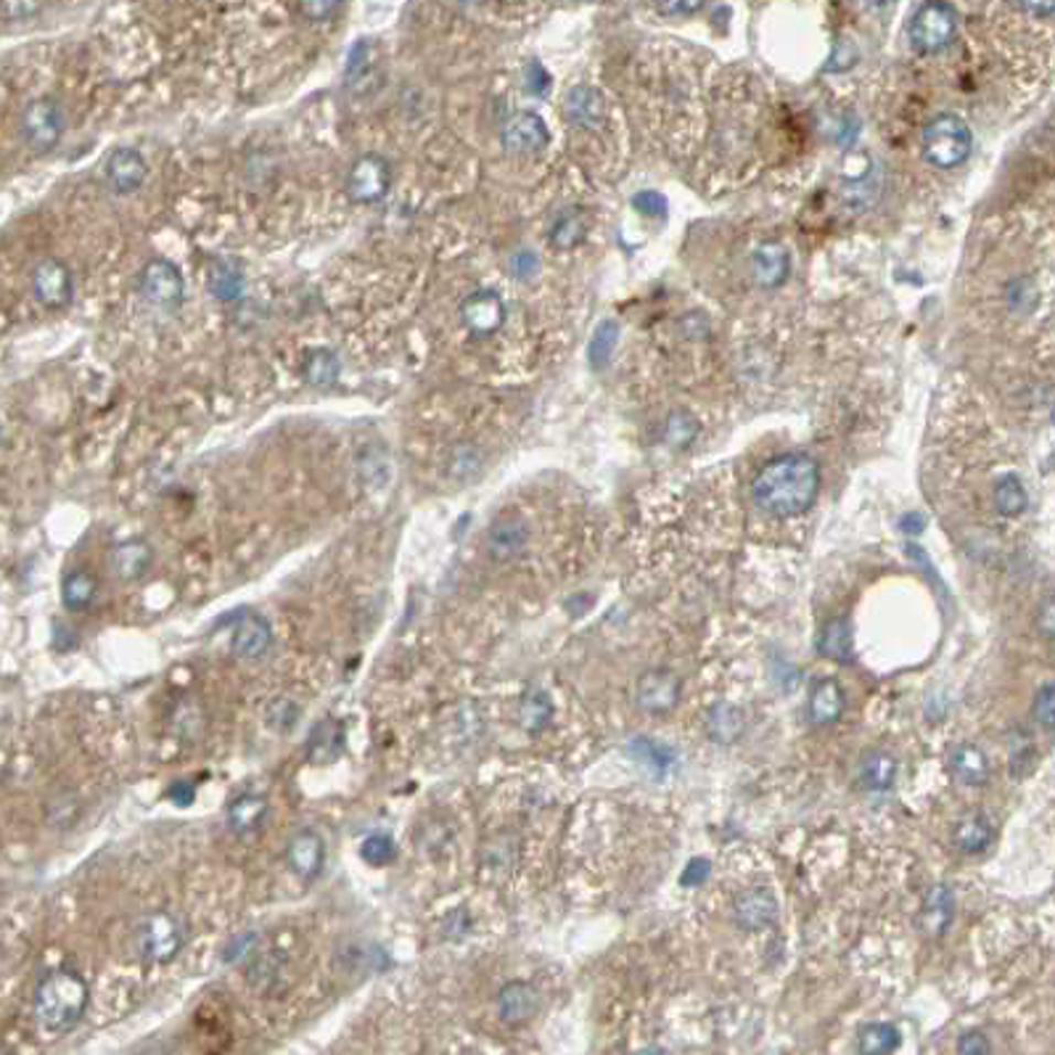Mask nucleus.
Listing matches in <instances>:
<instances>
[{"instance_id": "nucleus-1", "label": "nucleus", "mask_w": 1055, "mask_h": 1055, "mask_svg": "<svg viewBox=\"0 0 1055 1055\" xmlns=\"http://www.w3.org/2000/svg\"><path fill=\"white\" fill-rule=\"evenodd\" d=\"M820 489V469L809 455H778L752 482V497L765 514L788 519L812 506Z\"/></svg>"}, {"instance_id": "nucleus-2", "label": "nucleus", "mask_w": 1055, "mask_h": 1055, "mask_svg": "<svg viewBox=\"0 0 1055 1055\" xmlns=\"http://www.w3.org/2000/svg\"><path fill=\"white\" fill-rule=\"evenodd\" d=\"M90 992L72 968H56L40 979L35 990V1019L49 1034H66L85 1016Z\"/></svg>"}, {"instance_id": "nucleus-3", "label": "nucleus", "mask_w": 1055, "mask_h": 1055, "mask_svg": "<svg viewBox=\"0 0 1055 1055\" xmlns=\"http://www.w3.org/2000/svg\"><path fill=\"white\" fill-rule=\"evenodd\" d=\"M971 130L955 115H941L924 130V157L934 168H958L971 154Z\"/></svg>"}, {"instance_id": "nucleus-4", "label": "nucleus", "mask_w": 1055, "mask_h": 1055, "mask_svg": "<svg viewBox=\"0 0 1055 1055\" xmlns=\"http://www.w3.org/2000/svg\"><path fill=\"white\" fill-rule=\"evenodd\" d=\"M64 130V106L51 96L35 98L32 104H26L22 119H19V132H22V141L32 154H49V151L56 149L62 143Z\"/></svg>"}, {"instance_id": "nucleus-5", "label": "nucleus", "mask_w": 1055, "mask_h": 1055, "mask_svg": "<svg viewBox=\"0 0 1055 1055\" xmlns=\"http://www.w3.org/2000/svg\"><path fill=\"white\" fill-rule=\"evenodd\" d=\"M958 13L947 0H926L911 22V43L921 53H939L955 40Z\"/></svg>"}, {"instance_id": "nucleus-6", "label": "nucleus", "mask_w": 1055, "mask_h": 1055, "mask_svg": "<svg viewBox=\"0 0 1055 1055\" xmlns=\"http://www.w3.org/2000/svg\"><path fill=\"white\" fill-rule=\"evenodd\" d=\"M391 168L381 154H363L349 168L347 196L357 204H376L389 194Z\"/></svg>"}, {"instance_id": "nucleus-7", "label": "nucleus", "mask_w": 1055, "mask_h": 1055, "mask_svg": "<svg viewBox=\"0 0 1055 1055\" xmlns=\"http://www.w3.org/2000/svg\"><path fill=\"white\" fill-rule=\"evenodd\" d=\"M138 945H141L143 958L154 960V964H170L181 952V926L170 913L159 911L146 915L141 928H138Z\"/></svg>"}, {"instance_id": "nucleus-8", "label": "nucleus", "mask_w": 1055, "mask_h": 1055, "mask_svg": "<svg viewBox=\"0 0 1055 1055\" xmlns=\"http://www.w3.org/2000/svg\"><path fill=\"white\" fill-rule=\"evenodd\" d=\"M141 294L157 308H177L185 297L181 270L170 260H149L141 270Z\"/></svg>"}, {"instance_id": "nucleus-9", "label": "nucleus", "mask_w": 1055, "mask_h": 1055, "mask_svg": "<svg viewBox=\"0 0 1055 1055\" xmlns=\"http://www.w3.org/2000/svg\"><path fill=\"white\" fill-rule=\"evenodd\" d=\"M72 273L56 257H45L32 270V294L49 310H62L72 302Z\"/></svg>"}, {"instance_id": "nucleus-10", "label": "nucleus", "mask_w": 1055, "mask_h": 1055, "mask_svg": "<svg viewBox=\"0 0 1055 1055\" xmlns=\"http://www.w3.org/2000/svg\"><path fill=\"white\" fill-rule=\"evenodd\" d=\"M461 317L463 326H466L471 334L480 336V340H487V336H493L495 331H500L503 323H506V304H503L497 291H474V294L466 297V302L461 304Z\"/></svg>"}, {"instance_id": "nucleus-11", "label": "nucleus", "mask_w": 1055, "mask_h": 1055, "mask_svg": "<svg viewBox=\"0 0 1055 1055\" xmlns=\"http://www.w3.org/2000/svg\"><path fill=\"white\" fill-rule=\"evenodd\" d=\"M146 177H149V164H146L141 151L132 146H122L106 159V183L119 196L136 194L146 183Z\"/></svg>"}, {"instance_id": "nucleus-12", "label": "nucleus", "mask_w": 1055, "mask_h": 1055, "mask_svg": "<svg viewBox=\"0 0 1055 1055\" xmlns=\"http://www.w3.org/2000/svg\"><path fill=\"white\" fill-rule=\"evenodd\" d=\"M550 141L548 125L542 122L535 111H519L506 122L503 128V146L510 154H537Z\"/></svg>"}, {"instance_id": "nucleus-13", "label": "nucleus", "mask_w": 1055, "mask_h": 1055, "mask_svg": "<svg viewBox=\"0 0 1055 1055\" xmlns=\"http://www.w3.org/2000/svg\"><path fill=\"white\" fill-rule=\"evenodd\" d=\"M680 680L669 669H652L638 680V703L646 712H669L678 703Z\"/></svg>"}, {"instance_id": "nucleus-14", "label": "nucleus", "mask_w": 1055, "mask_h": 1055, "mask_svg": "<svg viewBox=\"0 0 1055 1055\" xmlns=\"http://www.w3.org/2000/svg\"><path fill=\"white\" fill-rule=\"evenodd\" d=\"M529 542V529L519 516H500L487 532V550L495 561H514Z\"/></svg>"}, {"instance_id": "nucleus-15", "label": "nucleus", "mask_w": 1055, "mask_h": 1055, "mask_svg": "<svg viewBox=\"0 0 1055 1055\" xmlns=\"http://www.w3.org/2000/svg\"><path fill=\"white\" fill-rule=\"evenodd\" d=\"M497 1011L506 1024H524L540 1011V994L527 981H510L500 990L497 998Z\"/></svg>"}, {"instance_id": "nucleus-16", "label": "nucleus", "mask_w": 1055, "mask_h": 1055, "mask_svg": "<svg viewBox=\"0 0 1055 1055\" xmlns=\"http://www.w3.org/2000/svg\"><path fill=\"white\" fill-rule=\"evenodd\" d=\"M326 862V844L315 831H302L289 844V865L300 879L313 881L321 875Z\"/></svg>"}, {"instance_id": "nucleus-17", "label": "nucleus", "mask_w": 1055, "mask_h": 1055, "mask_svg": "<svg viewBox=\"0 0 1055 1055\" xmlns=\"http://www.w3.org/2000/svg\"><path fill=\"white\" fill-rule=\"evenodd\" d=\"M735 915H739V924L746 932H762V928L773 926L775 918H778V902L767 889H752V892L741 894L735 900Z\"/></svg>"}, {"instance_id": "nucleus-18", "label": "nucleus", "mask_w": 1055, "mask_h": 1055, "mask_svg": "<svg viewBox=\"0 0 1055 1055\" xmlns=\"http://www.w3.org/2000/svg\"><path fill=\"white\" fill-rule=\"evenodd\" d=\"M563 109H567L569 122L585 130L599 128V125H603V119H606V101H603L601 93L590 88V85H577V88L569 90Z\"/></svg>"}, {"instance_id": "nucleus-19", "label": "nucleus", "mask_w": 1055, "mask_h": 1055, "mask_svg": "<svg viewBox=\"0 0 1055 1055\" xmlns=\"http://www.w3.org/2000/svg\"><path fill=\"white\" fill-rule=\"evenodd\" d=\"M273 643V633H270L268 620L260 614H247L238 620L234 629V654L241 659H260Z\"/></svg>"}, {"instance_id": "nucleus-20", "label": "nucleus", "mask_w": 1055, "mask_h": 1055, "mask_svg": "<svg viewBox=\"0 0 1055 1055\" xmlns=\"http://www.w3.org/2000/svg\"><path fill=\"white\" fill-rule=\"evenodd\" d=\"M752 270L760 287L775 289L786 281L788 276V251L778 241H765L754 249Z\"/></svg>"}, {"instance_id": "nucleus-21", "label": "nucleus", "mask_w": 1055, "mask_h": 1055, "mask_svg": "<svg viewBox=\"0 0 1055 1055\" xmlns=\"http://www.w3.org/2000/svg\"><path fill=\"white\" fill-rule=\"evenodd\" d=\"M955 918V897L947 886H934L921 907L918 924L932 937H941Z\"/></svg>"}, {"instance_id": "nucleus-22", "label": "nucleus", "mask_w": 1055, "mask_h": 1055, "mask_svg": "<svg viewBox=\"0 0 1055 1055\" xmlns=\"http://www.w3.org/2000/svg\"><path fill=\"white\" fill-rule=\"evenodd\" d=\"M151 561H154V553H151V548L146 546L143 540L122 542V546H117L109 556L111 572H115V577H119V580H128V582L138 580V577L149 572Z\"/></svg>"}, {"instance_id": "nucleus-23", "label": "nucleus", "mask_w": 1055, "mask_h": 1055, "mask_svg": "<svg viewBox=\"0 0 1055 1055\" xmlns=\"http://www.w3.org/2000/svg\"><path fill=\"white\" fill-rule=\"evenodd\" d=\"M844 714V691L831 678H820L809 691V717L820 725L826 722H836Z\"/></svg>"}, {"instance_id": "nucleus-24", "label": "nucleus", "mask_w": 1055, "mask_h": 1055, "mask_svg": "<svg viewBox=\"0 0 1055 1055\" xmlns=\"http://www.w3.org/2000/svg\"><path fill=\"white\" fill-rule=\"evenodd\" d=\"M207 287H209L215 300L236 302L238 297L244 294L241 268H238L234 260L217 257V260H212L209 268H207Z\"/></svg>"}, {"instance_id": "nucleus-25", "label": "nucleus", "mask_w": 1055, "mask_h": 1055, "mask_svg": "<svg viewBox=\"0 0 1055 1055\" xmlns=\"http://www.w3.org/2000/svg\"><path fill=\"white\" fill-rule=\"evenodd\" d=\"M627 752L633 754L635 760L648 769V773L656 775V778H665L669 769L678 765V754H675L672 746H667V743L654 741V739H643V735L640 739L629 741Z\"/></svg>"}, {"instance_id": "nucleus-26", "label": "nucleus", "mask_w": 1055, "mask_h": 1055, "mask_svg": "<svg viewBox=\"0 0 1055 1055\" xmlns=\"http://www.w3.org/2000/svg\"><path fill=\"white\" fill-rule=\"evenodd\" d=\"M950 769L955 778L966 783V786H981L990 778V762H987L984 752L979 746H971V743L955 749L950 756Z\"/></svg>"}, {"instance_id": "nucleus-27", "label": "nucleus", "mask_w": 1055, "mask_h": 1055, "mask_svg": "<svg viewBox=\"0 0 1055 1055\" xmlns=\"http://www.w3.org/2000/svg\"><path fill=\"white\" fill-rule=\"evenodd\" d=\"M340 374H342L340 355H336V352H331V349L308 352V357H304V363H302L304 381H308L310 387H315V389L334 387V384L340 381Z\"/></svg>"}, {"instance_id": "nucleus-28", "label": "nucleus", "mask_w": 1055, "mask_h": 1055, "mask_svg": "<svg viewBox=\"0 0 1055 1055\" xmlns=\"http://www.w3.org/2000/svg\"><path fill=\"white\" fill-rule=\"evenodd\" d=\"M818 648L822 656H828V659L833 661H841V665L852 661L854 643H852V625H849V620H844V616H836V620L828 622L820 633Z\"/></svg>"}, {"instance_id": "nucleus-29", "label": "nucleus", "mask_w": 1055, "mask_h": 1055, "mask_svg": "<svg viewBox=\"0 0 1055 1055\" xmlns=\"http://www.w3.org/2000/svg\"><path fill=\"white\" fill-rule=\"evenodd\" d=\"M992 839H994V826L984 812L968 815V818L960 820L958 828H955V844L968 854L987 849L992 844Z\"/></svg>"}, {"instance_id": "nucleus-30", "label": "nucleus", "mask_w": 1055, "mask_h": 1055, "mask_svg": "<svg viewBox=\"0 0 1055 1055\" xmlns=\"http://www.w3.org/2000/svg\"><path fill=\"white\" fill-rule=\"evenodd\" d=\"M265 815H268V799L255 794H244L234 799V805L228 807V820L230 828L236 833H251L262 826Z\"/></svg>"}, {"instance_id": "nucleus-31", "label": "nucleus", "mask_w": 1055, "mask_h": 1055, "mask_svg": "<svg viewBox=\"0 0 1055 1055\" xmlns=\"http://www.w3.org/2000/svg\"><path fill=\"white\" fill-rule=\"evenodd\" d=\"M897 778V762L886 752H873L862 760L860 765V783L868 792H886Z\"/></svg>"}, {"instance_id": "nucleus-32", "label": "nucleus", "mask_w": 1055, "mask_h": 1055, "mask_svg": "<svg viewBox=\"0 0 1055 1055\" xmlns=\"http://www.w3.org/2000/svg\"><path fill=\"white\" fill-rule=\"evenodd\" d=\"M96 593H98V582L90 572H83V569H79V572H72L64 577L62 601L69 612H85V609L96 601Z\"/></svg>"}, {"instance_id": "nucleus-33", "label": "nucleus", "mask_w": 1055, "mask_h": 1055, "mask_svg": "<svg viewBox=\"0 0 1055 1055\" xmlns=\"http://www.w3.org/2000/svg\"><path fill=\"white\" fill-rule=\"evenodd\" d=\"M1026 500H1030V497H1026L1024 484H1021L1016 474L1000 476L998 484H994V508H998L1003 516H1008V519L1024 514Z\"/></svg>"}, {"instance_id": "nucleus-34", "label": "nucleus", "mask_w": 1055, "mask_h": 1055, "mask_svg": "<svg viewBox=\"0 0 1055 1055\" xmlns=\"http://www.w3.org/2000/svg\"><path fill=\"white\" fill-rule=\"evenodd\" d=\"M743 730V714L730 703H720L709 712V733H712L714 741L730 743L741 735Z\"/></svg>"}, {"instance_id": "nucleus-35", "label": "nucleus", "mask_w": 1055, "mask_h": 1055, "mask_svg": "<svg viewBox=\"0 0 1055 1055\" xmlns=\"http://www.w3.org/2000/svg\"><path fill=\"white\" fill-rule=\"evenodd\" d=\"M900 1047V1032L892 1024H868L860 1032V1053L881 1055L892 1053Z\"/></svg>"}, {"instance_id": "nucleus-36", "label": "nucleus", "mask_w": 1055, "mask_h": 1055, "mask_svg": "<svg viewBox=\"0 0 1055 1055\" xmlns=\"http://www.w3.org/2000/svg\"><path fill=\"white\" fill-rule=\"evenodd\" d=\"M550 714H553V703H550L546 693L532 691L524 696L521 712H519L524 730H529V733H540V730L548 725Z\"/></svg>"}, {"instance_id": "nucleus-37", "label": "nucleus", "mask_w": 1055, "mask_h": 1055, "mask_svg": "<svg viewBox=\"0 0 1055 1055\" xmlns=\"http://www.w3.org/2000/svg\"><path fill=\"white\" fill-rule=\"evenodd\" d=\"M616 340H620V329H616V323L603 321L599 331L593 334V342H590V365H593L595 370L606 368L609 360H612Z\"/></svg>"}, {"instance_id": "nucleus-38", "label": "nucleus", "mask_w": 1055, "mask_h": 1055, "mask_svg": "<svg viewBox=\"0 0 1055 1055\" xmlns=\"http://www.w3.org/2000/svg\"><path fill=\"white\" fill-rule=\"evenodd\" d=\"M374 66H376L374 43H370V40H357V43L352 45L349 58H347V83L357 85L360 79L370 77Z\"/></svg>"}, {"instance_id": "nucleus-39", "label": "nucleus", "mask_w": 1055, "mask_h": 1055, "mask_svg": "<svg viewBox=\"0 0 1055 1055\" xmlns=\"http://www.w3.org/2000/svg\"><path fill=\"white\" fill-rule=\"evenodd\" d=\"M360 854H363V860L368 862V865L387 868L389 862L397 858V847L387 833H376V836H370V839L363 841Z\"/></svg>"}, {"instance_id": "nucleus-40", "label": "nucleus", "mask_w": 1055, "mask_h": 1055, "mask_svg": "<svg viewBox=\"0 0 1055 1055\" xmlns=\"http://www.w3.org/2000/svg\"><path fill=\"white\" fill-rule=\"evenodd\" d=\"M582 236H585V225H582L577 215H563L561 220H556L553 230H550V241L559 249L577 247V244L582 241Z\"/></svg>"}, {"instance_id": "nucleus-41", "label": "nucleus", "mask_w": 1055, "mask_h": 1055, "mask_svg": "<svg viewBox=\"0 0 1055 1055\" xmlns=\"http://www.w3.org/2000/svg\"><path fill=\"white\" fill-rule=\"evenodd\" d=\"M297 3H300L302 17L310 22H329L342 11L344 0H297Z\"/></svg>"}, {"instance_id": "nucleus-42", "label": "nucleus", "mask_w": 1055, "mask_h": 1055, "mask_svg": "<svg viewBox=\"0 0 1055 1055\" xmlns=\"http://www.w3.org/2000/svg\"><path fill=\"white\" fill-rule=\"evenodd\" d=\"M45 0H0V13L9 22H24V19L37 17L43 11Z\"/></svg>"}, {"instance_id": "nucleus-43", "label": "nucleus", "mask_w": 1055, "mask_h": 1055, "mask_svg": "<svg viewBox=\"0 0 1055 1055\" xmlns=\"http://www.w3.org/2000/svg\"><path fill=\"white\" fill-rule=\"evenodd\" d=\"M1053 707H1055L1053 682H1045V686L1037 691V696H1034V720H1037L1047 733H1053V720H1055Z\"/></svg>"}, {"instance_id": "nucleus-44", "label": "nucleus", "mask_w": 1055, "mask_h": 1055, "mask_svg": "<svg viewBox=\"0 0 1055 1055\" xmlns=\"http://www.w3.org/2000/svg\"><path fill=\"white\" fill-rule=\"evenodd\" d=\"M667 437H669V442L682 448V444H688L696 437V421L691 416H682V413L672 416V418H669Z\"/></svg>"}, {"instance_id": "nucleus-45", "label": "nucleus", "mask_w": 1055, "mask_h": 1055, "mask_svg": "<svg viewBox=\"0 0 1055 1055\" xmlns=\"http://www.w3.org/2000/svg\"><path fill=\"white\" fill-rule=\"evenodd\" d=\"M1011 769H1013V775H1026L1030 773V769L1034 767V762H1037V752H1034V746L1030 743V739H1021V743H1016V746H1013V754H1011Z\"/></svg>"}, {"instance_id": "nucleus-46", "label": "nucleus", "mask_w": 1055, "mask_h": 1055, "mask_svg": "<svg viewBox=\"0 0 1055 1055\" xmlns=\"http://www.w3.org/2000/svg\"><path fill=\"white\" fill-rule=\"evenodd\" d=\"M707 0H656V9L665 17H693L703 9Z\"/></svg>"}, {"instance_id": "nucleus-47", "label": "nucleus", "mask_w": 1055, "mask_h": 1055, "mask_svg": "<svg viewBox=\"0 0 1055 1055\" xmlns=\"http://www.w3.org/2000/svg\"><path fill=\"white\" fill-rule=\"evenodd\" d=\"M709 873H712V865H709L707 860H693L691 865H688L686 871H682L680 884L686 886V889H696V886H701L703 881L709 879Z\"/></svg>"}, {"instance_id": "nucleus-48", "label": "nucleus", "mask_w": 1055, "mask_h": 1055, "mask_svg": "<svg viewBox=\"0 0 1055 1055\" xmlns=\"http://www.w3.org/2000/svg\"><path fill=\"white\" fill-rule=\"evenodd\" d=\"M527 88H529V93H535V96H546V93H548V88H550V77H548V72L542 69L540 64L529 66Z\"/></svg>"}, {"instance_id": "nucleus-49", "label": "nucleus", "mask_w": 1055, "mask_h": 1055, "mask_svg": "<svg viewBox=\"0 0 1055 1055\" xmlns=\"http://www.w3.org/2000/svg\"><path fill=\"white\" fill-rule=\"evenodd\" d=\"M958 1051L964 1055H971V1053H990L992 1047H990V1043H987L984 1034L968 1032V1034H964V1037H960Z\"/></svg>"}, {"instance_id": "nucleus-50", "label": "nucleus", "mask_w": 1055, "mask_h": 1055, "mask_svg": "<svg viewBox=\"0 0 1055 1055\" xmlns=\"http://www.w3.org/2000/svg\"><path fill=\"white\" fill-rule=\"evenodd\" d=\"M635 207L646 212V215H661V212H665V198L654 194V191H646V194L635 196Z\"/></svg>"}, {"instance_id": "nucleus-51", "label": "nucleus", "mask_w": 1055, "mask_h": 1055, "mask_svg": "<svg viewBox=\"0 0 1055 1055\" xmlns=\"http://www.w3.org/2000/svg\"><path fill=\"white\" fill-rule=\"evenodd\" d=\"M1019 6L1032 17H1051L1055 9V0H1019Z\"/></svg>"}, {"instance_id": "nucleus-52", "label": "nucleus", "mask_w": 1055, "mask_h": 1055, "mask_svg": "<svg viewBox=\"0 0 1055 1055\" xmlns=\"http://www.w3.org/2000/svg\"><path fill=\"white\" fill-rule=\"evenodd\" d=\"M1037 629L1045 635V638H1053V633H1055V625H1053V599L1045 601L1043 614L1037 616Z\"/></svg>"}, {"instance_id": "nucleus-53", "label": "nucleus", "mask_w": 1055, "mask_h": 1055, "mask_svg": "<svg viewBox=\"0 0 1055 1055\" xmlns=\"http://www.w3.org/2000/svg\"><path fill=\"white\" fill-rule=\"evenodd\" d=\"M170 796L177 801V805L185 807V805H191V801H194V788H191L189 783H185V786H183V783H175V786H172Z\"/></svg>"}, {"instance_id": "nucleus-54", "label": "nucleus", "mask_w": 1055, "mask_h": 1055, "mask_svg": "<svg viewBox=\"0 0 1055 1055\" xmlns=\"http://www.w3.org/2000/svg\"><path fill=\"white\" fill-rule=\"evenodd\" d=\"M924 524H926L924 516L913 514V516H905L900 527H902V532H913L915 535V532H921V529H924Z\"/></svg>"}, {"instance_id": "nucleus-55", "label": "nucleus", "mask_w": 1055, "mask_h": 1055, "mask_svg": "<svg viewBox=\"0 0 1055 1055\" xmlns=\"http://www.w3.org/2000/svg\"><path fill=\"white\" fill-rule=\"evenodd\" d=\"M865 3H871V6H884V3H889V0H865Z\"/></svg>"}, {"instance_id": "nucleus-56", "label": "nucleus", "mask_w": 1055, "mask_h": 1055, "mask_svg": "<svg viewBox=\"0 0 1055 1055\" xmlns=\"http://www.w3.org/2000/svg\"><path fill=\"white\" fill-rule=\"evenodd\" d=\"M563 3H580V0H563Z\"/></svg>"}, {"instance_id": "nucleus-57", "label": "nucleus", "mask_w": 1055, "mask_h": 1055, "mask_svg": "<svg viewBox=\"0 0 1055 1055\" xmlns=\"http://www.w3.org/2000/svg\"><path fill=\"white\" fill-rule=\"evenodd\" d=\"M0 437H3V427H0Z\"/></svg>"}]
</instances>
